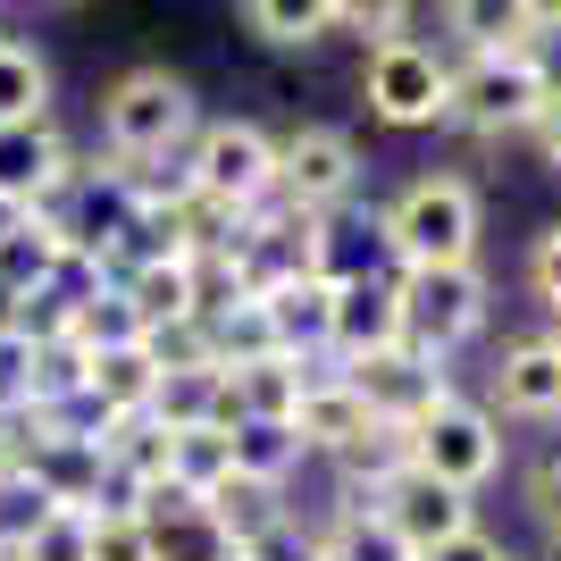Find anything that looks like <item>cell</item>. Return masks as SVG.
<instances>
[{
  "instance_id": "cell-19",
  "label": "cell",
  "mask_w": 561,
  "mask_h": 561,
  "mask_svg": "<svg viewBox=\"0 0 561 561\" xmlns=\"http://www.w3.org/2000/svg\"><path fill=\"white\" fill-rule=\"evenodd\" d=\"M68 227H59V210H34L18 234H0V302H25V294H43L50 268L68 260Z\"/></svg>"
},
{
  "instance_id": "cell-40",
  "label": "cell",
  "mask_w": 561,
  "mask_h": 561,
  "mask_svg": "<svg viewBox=\"0 0 561 561\" xmlns=\"http://www.w3.org/2000/svg\"><path fill=\"white\" fill-rule=\"evenodd\" d=\"M25 218H34V210H18V202H0V234H18Z\"/></svg>"
},
{
  "instance_id": "cell-26",
  "label": "cell",
  "mask_w": 561,
  "mask_h": 561,
  "mask_svg": "<svg viewBox=\"0 0 561 561\" xmlns=\"http://www.w3.org/2000/svg\"><path fill=\"white\" fill-rule=\"evenodd\" d=\"M142 537H151V561H234V545L210 528V512H202V503H185V512H168V519H151Z\"/></svg>"
},
{
  "instance_id": "cell-20",
  "label": "cell",
  "mask_w": 561,
  "mask_h": 561,
  "mask_svg": "<svg viewBox=\"0 0 561 561\" xmlns=\"http://www.w3.org/2000/svg\"><path fill=\"white\" fill-rule=\"evenodd\" d=\"M84 394H93L101 420H142L151 394H160V369H151V352L126 344V352H84Z\"/></svg>"
},
{
  "instance_id": "cell-6",
  "label": "cell",
  "mask_w": 561,
  "mask_h": 561,
  "mask_svg": "<svg viewBox=\"0 0 561 561\" xmlns=\"http://www.w3.org/2000/svg\"><path fill=\"white\" fill-rule=\"evenodd\" d=\"M545 110V76L537 59L519 50V59H461L445 84V117L453 126H469V135H528Z\"/></svg>"
},
{
  "instance_id": "cell-8",
  "label": "cell",
  "mask_w": 561,
  "mask_h": 561,
  "mask_svg": "<svg viewBox=\"0 0 561 561\" xmlns=\"http://www.w3.org/2000/svg\"><path fill=\"white\" fill-rule=\"evenodd\" d=\"M360 84H369V110L386 117V126H436V117H445L453 59L436 43H377Z\"/></svg>"
},
{
  "instance_id": "cell-27",
  "label": "cell",
  "mask_w": 561,
  "mask_h": 561,
  "mask_svg": "<svg viewBox=\"0 0 561 561\" xmlns=\"http://www.w3.org/2000/svg\"><path fill=\"white\" fill-rule=\"evenodd\" d=\"M243 25H252L260 43H277V50H302V43H319V34H335L328 0H252Z\"/></svg>"
},
{
  "instance_id": "cell-18",
  "label": "cell",
  "mask_w": 561,
  "mask_h": 561,
  "mask_svg": "<svg viewBox=\"0 0 561 561\" xmlns=\"http://www.w3.org/2000/svg\"><path fill=\"white\" fill-rule=\"evenodd\" d=\"M494 402L512 411V420H561V352L545 335L503 352V369H494Z\"/></svg>"
},
{
  "instance_id": "cell-23",
  "label": "cell",
  "mask_w": 561,
  "mask_h": 561,
  "mask_svg": "<svg viewBox=\"0 0 561 561\" xmlns=\"http://www.w3.org/2000/svg\"><path fill=\"white\" fill-rule=\"evenodd\" d=\"M310 537H319V561H411V545H402L369 503H335Z\"/></svg>"
},
{
  "instance_id": "cell-16",
  "label": "cell",
  "mask_w": 561,
  "mask_h": 561,
  "mask_svg": "<svg viewBox=\"0 0 561 561\" xmlns=\"http://www.w3.org/2000/svg\"><path fill=\"white\" fill-rule=\"evenodd\" d=\"M218 377H227L234 427H243V420L285 427V420H294V402H302V386H310V360H285V352H268V360H243V369H218Z\"/></svg>"
},
{
  "instance_id": "cell-42",
  "label": "cell",
  "mask_w": 561,
  "mask_h": 561,
  "mask_svg": "<svg viewBox=\"0 0 561 561\" xmlns=\"http://www.w3.org/2000/svg\"><path fill=\"white\" fill-rule=\"evenodd\" d=\"M0 328H9V302H0Z\"/></svg>"
},
{
  "instance_id": "cell-17",
  "label": "cell",
  "mask_w": 561,
  "mask_h": 561,
  "mask_svg": "<svg viewBox=\"0 0 561 561\" xmlns=\"http://www.w3.org/2000/svg\"><path fill=\"white\" fill-rule=\"evenodd\" d=\"M260 310H268V335H277L285 360H319V352H328L335 285L328 277H294V285H277V294H260Z\"/></svg>"
},
{
  "instance_id": "cell-37",
  "label": "cell",
  "mask_w": 561,
  "mask_h": 561,
  "mask_svg": "<svg viewBox=\"0 0 561 561\" xmlns=\"http://www.w3.org/2000/svg\"><path fill=\"white\" fill-rule=\"evenodd\" d=\"M528 285H537V302L561 319V227L537 234V252H528Z\"/></svg>"
},
{
  "instance_id": "cell-35",
  "label": "cell",
  "mask_w": 561,
  "mask_h": 561,
  "mask_svg": "<svg viewBox=\"0 0 561 561\" xmlns=\"http://www.w3.org/2000/svg\"><path fill=\"white\" fill-rule=\"evenodd\" d=\"M93 561H151V537H142V519H110V512H93Z\"/></svg>"
},
{
  "instance_id": "cell-29",
  "label": "cell",
  "mask_w": 561,
  "mask_h": 561,
  "mask_svg": "<svg viewBox=\"0 0 561 561\" xmlns=\"http://www.w3.org/2000/svg\"><path fill=\"white\" fill-rule=\"evenodd\" d=\"M50 512H59V503H50V494L34 486L25 469H0V561H18V553H25V537H34Z\"/></svg>"
},
{
  "instance_id": "cell-28",
  "label": "cell",
  "mask_w": 561,
  "mask_h": 561,
  "mask_svg": "<svg viewBox=\"0 0 561 561\" xmlns=\"http://www.w3.org/2000/svg\"><path fill=\"white\" fill-rule=\"evenodd\" d=\"M168 478H176L185 494H210L218 478H234L227 427H185V436H168Z\"/></svg>"
},
{
  "instance_id": "cell-11",
  "label": "cell",
  "mask_w": 561,
  "mask_h": 561,
  "mask_svg": "<svg viewBox=\"0 0 561 561\" xmlns=\"http://www.w3.org/2000/svg\"><path fill=\"white\" fill-rule=\"evenodd\" d=\"M369 512L386 519L402 545H411V561L436 553V545L461 537V528H478V503H469V494H453V486H436V478H420V469H402V478L377 494Z\"/></svg>"
},
{
  "instance_id": "cell-7",
  "label": "cell",
  "mask_w": 561,
  "mask_h": 561,
  "mask_svg": "<svg viewBox=\"0 0 561 561\" xmlns=\"http://www.w3.org/2000/svg\"><path fill=\"white\" fill-rule=\"evenodd\" d=\"M352 185H360V151H352L344 126H294L277 142V202L285 210L328 218L352 202Z\"/></svg>"
},
{
  "instance_id": "cell-34",
  "label": "cell",
  "mask_w": 561,
  "mask_h": 561,
  "mask_svg": "<svg viewBox=\"0 0 561 561\" xmlns=\"http://www.w3.org/2000/svg\"><path fill=\"white\" fill-rule=\"evenodd\" d=\"M25 377H34V344L18 328H0V420L25 411Z\"/></svg>"
},
{
  "instance_id": "cell-36",
  "label": "cell",
  "mask_w": 561,
  "mask_h": 561,
  "mask_svg": "<svg viewBox=\"0 0 561 561\" xmlns=\"http://www.w3.org/2000/svg\"><path fill=\"white\" fill-rule=\"evenodd\" d=\"M234 561H319V537H310L302 519H285V528H268L260 545H243Z\"/></svg>"
},
{
  "instance_id": "cell-15",
  "label": "cell",
  "mask_w": 561,
  "mask_h": 561,
  "mask_svg": "<svg viewBox=\"0 0 561 561\" xmlns=\"http://www.w3.org/2000/svg\"><path fill=\"white\" fill-rule=\"evenodd\" d=\"M445 34L469 59H519V50H537V0H461L445 9Z\"/></svg>"
},
{
  "instance_id": "cell-41",
  "label": "cell",
  "mask_w": 561,
  "mask_h": 561,
  "mask_svg": "<svg viewBox=\"0 0 561 561\" xmlns=\"http://www.w3.org/2000/svg\"><path fill=\"white\" fill-rule=\"evenodd\" d=\"M545 344H553V352H561V319H553V335H545Z\"/></svg>"
},
{
  "instance_id": "cell-10",
  "label": "cell",
  "mask_w": 561,
  "mask_h": 561,
  "mask_svg": "<svg viewBox=\"0 0 561 561\" xmlns=\"http://www.w3.org/2000/svg\"><path fill=\"white\" fill-rule=\"evenodd\" d=\"M76 185V160L59 126L34 117V126H0V202H18V210H59V193Z\"/></svg>"
},
{
  "instance_id": "cell-25",
  "label": "cell",
  "mask_w": 561,
  "mask_h": 561,
  "mask_svg": "<svg viewBox=\"0 0 561 561\" xmlns=\"http://www.w3.org/2000/svg\"><path fill=\"white\" fill-rule=\"evenodd\" d=\"M50 101V68H43V50L18 43V34H0V126H34V117Z\"/></svg>"
},
{
  "instance_id": "cell-38",
  "label": "cell",
  "mask_w": 561,
  "mask_h": 561,
  "mask_svg": "<svg viewBox=\"0 0 561 561\" xmlns=\"http://www.w3.org/2000/svg\"><path fill=\"white\" fill-rule=\"evenodd\" d=\"M420 561H512V553H503V537H486V528H461V537H445Z\"/></svg>"
},
{
  "instance_id": "cell-31",
  "label": "cell",
  "mask_w": 561,
  "mask_h": 561,
  "mask_svg": "<svg viewBox=\"0 0 561 561\" xmlns=\"http://www.w3.org/2000/svg\"><path fill=\"white\" fill-rule=\"evenodd\" d=\"M18 561H93V512H50Z\"/></svg>"
},
{
  "instance_id": "cell-13",
  "label": "cell",
  "mask_w": 561,
  "mask_h": 561,
  "mask_svg": "<svg viewBox=\"0 0 561 561\" xmlns=\"http://www.w3.org/2000/svg\"><path fill=\"white\" fill-rule=\"evenodd\" d=\"M394 344H402L394 277H386V285H335V310H328V352H335V369L369 360V352H394Z\"/></svg>"
},
{
  "instance_id": "cell-32",
  "label": "cell",
  "mask_w": 561,
  "mask_h": 561,
  "mask_svg": "<svg viewBox=\"0 0 561 561\" xmlns=\"http://www.w3.org/2000/svg\"><path fill=\"white\" fill-rule=\"evenodd\" d=\"M142 352H151V369H218L210 328H193V319H176V328H151V335H142Z\"/></svg>"
},
{
  "instance_id": "cell-24",
  "label": "cell",
  "mask_w": 561,
  "mask_h": 561,
  "mask_svg": "<svg viewBox=\"0 0 561 561\" xmlns=\"http://www.w3.org/2000/svg\"><path fill=\"white\" fill-rule=\"evenodd\" d=\"M227 461H234V478H252V486H285L294 469L310 461L302 445H294V427H268V420H243L227 436Z\"/></svg>"
},
{
  "instance_id": "cell-4",
  "label": "cell",
  "mask_w": 561,
  "mask_h": 561,
  "mask_svg": "<svg viewBox=\"0 0 561 561\" xmlns=\"http://www.w3.org/2000/svg\"><path fill=\"white\" fill-rule=\"evenodd\" d=\"M394 319H402V344L420 360H453L469 335L486 328V277H478V260L469 268H394Z\"/></svg>"
},
{
  "instance_id": "cell-12",
  "label": "cell",
  "mask_w": 561,
  "mask_h": 561,
  "mask_svg": "<svg viewBox=\"0 0 561 561\" xmlns=\"http://www.w3.org/2000/svg\"><path fill=\"white\" fill-rule=\"evenodd\" d=\"M310 277L328 285H386L394 277V252H386V227H377V210H328L319 218V252H310Z\"/></svg>"
},
{
  "instance_id": "cell-2",
  "label": "cell",
  "mask_w": 561,
  "mask_h": 561,
  "mask_svg": "<svg viewBox=\"0 0 561 561\" xmlns=\"http://www.w3.org/2000/svg\"><path fill=\"white\" fill-rule=\"evenodd\" d=\"M202 126L193 110V84L168 68H126L101 93V135H110V160H176Z\"/></svg>"
},
{
  "instance_id": "cell-21",
  "label": "cell",
  "mask_w": 561,
  "mask_h": 561,
  "mask_svg": "<svg viewBox=\"0 0 561 561\" xmlns=\"http://www.w3.org/2000/svg\"><path fill=\"white\" fill-rule=\"evenodd\" d=\"M202 512H210V528L243 553V545H260L268 528H285L294 519V503H285V486H252V478H218L210 494H202Z\"/></svg>"
},
{
  "instance_id": "cell-1",
  "label": "cell",
  "mask_w": 561,
  "mask_h": 561,
  "mask_svg": "<svg viewBox=\"0 0 561 561\" xmlns=\"http://www.w3.org/2000/svg\"><path fill=\"white\" fill-rule=\"evenodd\" d=\"M394 268H469L478 260V193L461 176H411L377 210Z\"/></svg>"
},
{
  "instance_id": "cell-30",
  "label": "cell",
  "mask_w": 561,
  "mask_h": 561,
  "mask_svg": "<svg viewBox=\"0 0 561 561\" xmlns=\"http://www.w3.org/2000/svg\"><path fill=\"white\" fill-rule=\"evenodd\" d=\"M68 344H84V352H126V344H142V319L126 310V294H117V285H101L93 302L76 310Z\"/></svg>"
},
{
  "instance_id": "cell-39",
  "label": "cell",
  "mask_w": 561,
  "mask_h": 561,
  "mask_svg": "<svg viewBox=\"0 0 561 561\" xmlns=\"http://www.w3.org/2000/svg\"><path fill=\"white\" fill-rule=\"evenodd\" d=\"M537 151H545V168H561V93H545V110H537Z\"/></svg>"
},
{
  "instance_id": "cell-5",
  "label": "cell",
  "mask_w": 561,
  "mask_h": 561,
  "mask_svg": "<svg viewBox=\"0 0 561 561\" xmlns=\"http://www.w3.org/2000/svg\"><path fill=\"white\" fill-rule=\"evenodd\" d=\"M402 436H411V469L436 478V486H453V494H469V503H478V486L503 469V427H494L486 402L445 394V402H427Z\"/></svg>"
},
{
  "instance_id": "cell-14",
  "label": "cell",
  "mask_w": 561,
  "mask_h": 561,
  "mask_svg": "<svg viewBox=\"0 0 561 561\" xmlns=\"http://www.w3.org/2000/svg\"><path fill=\"white\" fill-rule=\"evenodd\" d=\"M285 427H294V445H302V453H328V461H335V453H344L360 427H377V420L360 411V394H352L335 369H310V386H302V402H294V420H285Z\"/></svg>"
},
{
  "instance_id": "cell-3",
  "label": "cell",
  "mask_w": 561,
  "mask_h": 561,
  "mask_svg": "<svg viewBox=\"0 0 561 561\" xmlns=\"http://www.w3.org/2000/svg\"><path fill=\"white\" fill-rule=\"evenodd\" d=\"M185 176L210 210L252 218V210L277 202V135L252 126V117H210V126H193V142H185Z\"/></svg>"
},
{
  "instance_id": "cell-9",
  "label": "cell",
  "mask_w": 561,
  "mask_h": 561,
  "mask_svg": "<svg viewBox=\"0 0 561 561\" xmlns=\"http://www.w3.org/2000/svg\"><path fill=\"white\" fill-rule=\"evenodd\" d=\"M360 394V411L369 420H386V427H411L427 411V402H445L453 386H445V360H420L411 344H394V352H369V360H352V369H335Z\"/></svg>"
},
{
  "instance_id": "cell-33",
  "label": "cell",
  "mask_w": 561,
  "mask_h": 561,
  "mask_svg": "<svg viewBox=\"0 0 561 561\" xmlns=\"http://www.w3.org/2000/svg\"><path fill=\"white\" fill-rule=\"evenodd\" d=\"M519 503H528V519H537L545 537H553V553H561V445L528 461V478H519Z\"/></svg>"
},
{
  "instance_id": "cell-22",
  "label": "cell",
  "mask_w": 561,
  "mask_h": 561,
  "mask_svg": "<svg viewBox=\"0 0 561 561\" xmlns=\"http://www.w3.org/2000/svg\"><path fill=\"white\" fill-rule=\"evenodd\" d=\"M151 420L168 436H185V427H227L234 436V402H227V377L218 369H160V394H151Z\"/></svg>"
}]
</instances>
